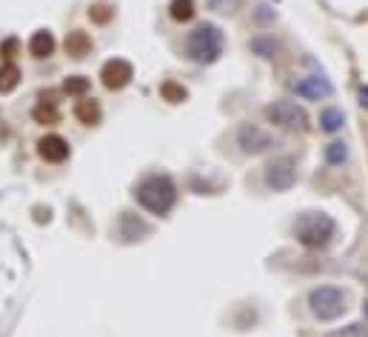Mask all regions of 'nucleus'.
<instances>
[{
  "label": "nucleus",
  "mask_w": 368,
  "mask_h": 337,
  "mask_svg": "<svg viewBox=\"0 0 368 337\" xmlns=\"http://www.w3.org/2000/svg\"><path fill=\"white\" fill-rule=\"evenodd\" d=\"M134 197L137 203L152 212V215H169L177 203V186L169 175H146L137 186H134Z\"/></svg>",
  "instance_id": "nucleus-1"
},
{
  "label": "nucleus",
  "mask_w": 368,
  "mask_h": 337,
  "mask_svg": "<svg viewBox=\"0 0 368 337\" xmlns=\"http://www.w3.org/2000/svg\"><path fill=\"white\" fill-rule=\"evenodd\" d=\"M291 232L303 249H326L337 235V220L326 212H303L294 220Z\"/></svg>",
  "instance_id": "nucleus-2"
},
{
  "label": "nucleus",
  "mask_w": 368,
  "mask_h": 337,
  "mask_svg": "<svg viewBox=\"0 0 368 337\" xmlns=\"http://www.w3.org/2000/svg\"><path fill=\"white\" fill-rule=\"evenodd\" d=\"M223 46H226L223 32H220L214 23H200V26H194V29L186 35V40H183L186 57L194 60V63H203V66L220 60V54H223Z\"/></svg>",
  "instance_id": "nucleus-3"
},
{
  "label": "nucleus",
  "mask_w": 368,
  "mask_h": 337,
  "mask_svg": "<svg viewBox=\"0 0 368 337\" xmlns=\"http://www.w3.org/2000/svg\"><path fill=\"white\" fill-rule=\"evenodd\" d=\"M306 306H309V312H311L314 320L331 323V320H337V317L345 314V309H348V295H345V289H340V286H334V283H323V286H314V289L306 295Z\"/></svg>",
  "instance_id": "nucleus-4"
},
{
  "label": "nucleus",
  "mask_w": 368,
  "mask_h": 337,
  "mask_svg": "<svg viewBox=\"0 0 368 337\" xmlns=\"http://www.w3.org/2000/svg\"><path fill=\"white\" fill-rule=\"evenodd\" d=\"M266 120H268L271 126L288 129V131H309V126H311L309 112H306L297 100H288V97L268 103V106H266Z\"/></svg>",
  "instance_id": "nucleus-5"
},
{
  "label": "nucleus",
  "mask_w": 368,
  "mask_h": 337,
  "mask_svg": "<svg viewBox=\"0 0 368 337\" xmlns=\"http://www.w3.org/2000/svg\"><path fill=\"white\" fill-rule=\"evenodd\" d=\"M235 143H237V149H240L243 155L257 158V155H266V152L277 149V146H280V138H277V134H271V131H268L266 126H260V123H240L237 131H235Z\"/></svg>",
  "instance_id": "nucleus-6"
},
{
  "label": "nucleus",
  "mask_w": 368,
  "mask_h": 337,
  "mask_svg": "<svg viewBox=\"0 0 368 337\" xmlns=\"http://www.w3.org/2000/svg\"><path fill=\"white\" fill-rule=\"evenodd\" d=\"M263 183L268 191H288L297 183V160L291 155H277L263 166Z\"/></svg>",
  "instance_id": "nucleus-7"
},
{
  "label": "nucleus",
  "mask_w": 368,
  "mask_h": 337,
  "mask_svg": "<svg viewBox=\"0 0 368 337\" xmlns=\"http://www.w3.org/2000/svg\"><path fill=\"white\" fill-rule=\"evenodd\" d=\"M291 92L297 95L300 100H311V103H320L326 97H331V83L320 75H303L297 81H291Z\"/></svg>",
  "instance_id": "nucleus-8"
},
{
  "label": "nucleus",
  "mask_w": 368,
  "mask_h": 337,
  "mask_svg": "<svg viewBox=\"0 0 368 337\" xmlns=\"http://www.w3.org/2000/svg\"><path fill=\"white\" fill-rule=\"evenodd\" d=\"M131 75H134L131 63H129V60H120V57L109 60V63L103 66V72H100L103 86H106V89H114V92H117V89H123V86H129Z\"/></svg>",
  "instance_id": "nucleus-9"
},
{
  "label": "nucleus",
  "mask_w": 368,
  "mask_h": 337,
  "mask_svg": "<svg viewBox=\"0 0 368 337\" xmlns=\"http://www.w3.org/2000/svg\"><path fill=\"white\" fill-rule=\"evenodd\" d=\"M37 155L46 163H63L69 158V143L60 138V134H46V138L37 141Z\"/></svg>",
  "instance_id": "nucleus-10"
},
{
  "label": "nucleus",
  "mask_w": 368,
  "mask_h": 337,
  "mask_svg": "<svg viewBox=\"0 0 368 337\" xmlns=\"http://www.w3.org/2000/svg\"><path fill=\"white\" fill-rule=\"evenodd\" d=\"M343 126H345V112H343V109L326 106V109L320 112V129H323L326 134H337Z\"/></svg>",
  "instance_id": "nucleus-11"
},
{
  "label": "nucleus",
  "mask_w": 368,
  "mask_h": 337,
  "mask_svg": "<svg viewBox=\"0 0 368 337\" xmlns=\"http://www.w3.org/2000/svg\"><path fill=\"white\" fill-rule=\"evenodd\" d=\"M66 52L71 57H86L92 52V37L86 32H69L66 37Z\"/></svg>",
  "instance_id": "nucleus-12"
},
{
  "label": "nucleus",
  "mask_w": 368,
  "mask_h": 337,
  "mask_svg": "<svg viewBox=\"0 0 368 337\" xmlns=\"http://www.w3.org/2000/svg\"><path fill=\"white\" fill-rule=\"evenodd\" d=\"M29 52H32L37 60L49 57V54L54 52V37H52L49 32H35L32 40H29Z\"/></svg>",
  "instance_id": "nucleus-13"
},
{
  "label": "nucleus",
  "mask_w": 368,
  "mask_h": 337,
  "mask_svg": "<svg viewBox=\"0 0 368 337\" xmlns=\"http://www.w3.org/2000/svg\"><path fill=\"white\" fill-rule=\"evenodd\" d=\"M100 106H97V100H89V97H83V100H78V106H75V117L81 120V123H86V126H95L97 120H100Z\"/></svg>",
  "instance_id": "nucleus-14"
},
{
  "label": "nucleus",
  "mask_w": 368,
  "mask_h": 337,
  "mask_svg": "<svg viewBox=\"0 0 368 337\" xmlns=\"http://www.w3.org/2000/svg\"><path fill=\"white\" fill-rule=\"evenodd\" d=\"M323 160L328 166H343L348 160V143L345 141H331L326 149H323Z\"/></svg>",
  "instance_id": "nucleus-15"
},
{
  "label": "nucleus",
  "mask_w": 368,
  "mask_h": 337,
  "mask_svg": "<svg viewBox=\"0 0 368 337\" xmlns=\"http://www.w3.org/2000/svg\"><path fill=\"white\" fill-rule=\"evenodd\" d=\"M249 46H251V52H254V54L268 57V60H271V57H277V52H280V43H277L271 35H257Z\"/></svg>",
  "instance_id": "nucleus-16"
},
{
  "label": "nucleus",
  "mask_w": 368,
  "mask_h": 337,
  "mask_svg": "<svg viewBox=\"0 0 368 337\" xmlns=\"http://www.w3.org/2000/svg\"><path fill=\"white\" fill-rule=\"evenodd\" d=\"M194 0H172L169 4V18L177 20V23H189L194 18Z\"/></svg>",
  "instance_id": "nucleus-17"
},
{
  "label": "nucleus",
  "mask_w": 368,
  "mask_h": 337,
  "mask_svg": "<svg viewBox=\"0 0 368 337\" xmlns=\"http://www.w3.org/2000/svg\"><path fill=\"white\" fill-rule=\"evenodd\" d=\"M18 83H20V69H18V66L15 63L0 66V92H12Z\"/></svg>",
  "instance_id": "nucleus-18"
},
{
  "label": "nucleus",
  "mask_w": 368,
  "mask_h": 337,
  "mask_svg": "<svg viewBox=\"0 0 368 337\" xmlns=\"http://www.w3.org/2000/svg\"><path fill=\"white\" fill-rule=\"evenodd\" d=\"M89 89H92V83H89V78H83V75H75V78H69V81L63 83V92L71 95V97H83Z\"/></svg>",
  "instance_id": "nucleus-19"
},
{
  "label": "nucleus",
  "mask_w": 368,
  "mask_h": 337,
  "mask_svg": "<svg viewBox=\"0 0 368 337\" xmlns=\"http://www.w3.org/2000/svg\"><path fill=\"white\" fill-rule=\"evenodd\" d=\"M206 6L217 15H235L243 6V0H206Z\"/></svg>",
  "instance_id": "nucleus-20"
},
{
  "label": "nucleus",
  "mask_w": 368,
  "mask_h": 337,
  "mask_svg": "<svg viewBox=\"0 0 368 337\" xmlns=\"http://www.w3.org/2000/svg\"><path fill=\"white\" fill-rule=\"evenodd\" d=\"M160 95H163L169 103H180V100H186V89L177 86V83H163V86H160Z\"/></svg>",
  "instance_id": "nucleus-21"
},
{
  "label": "nucleus",
  "mask_w": 368,
  "mask_h": 337,
  "mask_svg": "<svg viewBox=\"0 0 368 337\" xmlns=\"http://www.w3.org/2000/svg\"><path fill=\"white\" fill-rule=\"evenodd\" d=\"M328 337H368V323H351V326H345V329H340Z\"/></svg>",
  "instance_id": "nucleus-22"
},
{
  "label": "nucleus",
  "mask_w": 368,
  "mask_h": 337,
  "mask_svg": "<svg viewBox=\"0 0 368 337\" xmlns=\"http://www.w3.org/2000/svg\"><path fill=\"white\" fill-rule=\"evenodd\" d=\"M57 109H54V103L49 100V106H37L35 109V120H40V123H57Z\"/></svg>",
  "instance_id": "nucleus-23"
},
{
  "label": "nucleus",
  "mask_w": 368,
  "mask_h": 337,
  "mask_svg": "<svg viewBox=\"0 0 368 337\" xmlns=\"http://www.w3.org/2000/svg\"><path fill=\"white\" fill-rule=\"evenodd\" d=\"M360 106L368 109V89H360Z\"/></svg>",
  "instance_id": "nucleus-24"
},
{
  "label": "nucleus",
  "mask_w": 368,
  "mask_h": 337,
  "mask_svg": "<svg viewBox=\"0 0 368 337\" xmlns=\"http://www.w3.org/2000/svg\"><path fill=\"white\" fill-rule=\"evenodd\" d=\"M362 314H365V323H368V300H362Z\"/></svg>",
  "instance_id": "nucleus-25"
}]
</instances>
